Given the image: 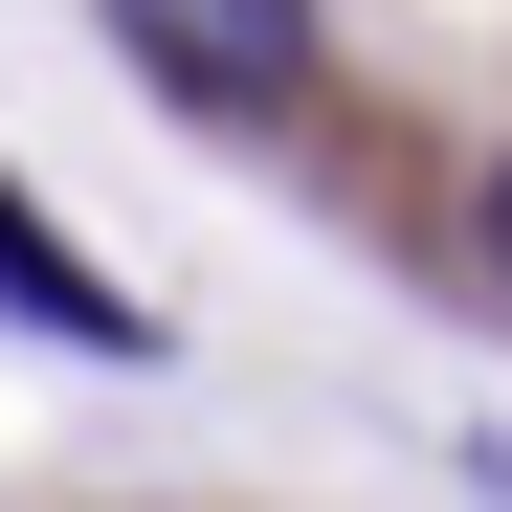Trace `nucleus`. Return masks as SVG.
Segmentation results:
<instances>
[{
    "instance_id": "f257e3e1",
    "label": "nucleus",
    "mask_w": 512,
    "mask_h": 512,
    "mask_svg": "<svg viewBox=\"0 0 512 512\" xmlns=\"http://www.w3.org/2000/svg\"><path fill=\"white\" fill-rule=\"evenodd\" d=\"M112 45L179 112H290L312 90V0H112Z\"/></svg>"
},
{
    "instance_id": "f03ea898",
    "label": "nucleus",
    "mask_w": 512,
    "mask_h": 512,
    "mask_svg": "<svg viewBox=\"0 0 512 512\" xmlns=\"http://www.w3.org/2000/svg\"><path fill=\"white\" fill-rule=\"evenodd\" d=\"M0 312H45L67 357H156V312H134V290H112L90 245H67V223L23 201V179H0Z\"/></svg>"
},
{
    "instance_id": "7ed1b4c3",
    "label": "nucleus",
    "mask_w": 512,
    "mask_h": 512,
    "mask_svg": "<svg viewBox=\"0 0 512 512\" xmlns=\"http://www.w3.org/2000/svg\"><path fill=\"white\" fill-rule=\"evenodd\" d=\"M490 290H512V156H490Z\"/></svg>"
}]
</instances>
